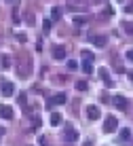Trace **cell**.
<instances>
[{
  "label": "cell",
  "instance_id": "cell-1",
  "mask_svg": "<svg viewBox=\"0 0 133 146\" xmlns=\"http://www.w3.org/2000/svg\"><path fill=\"white\" fill-rule=\"evenodd\" d=\"M116 127H118V119L116 117H106V123H104V131L106 133H114Z\"/></svg>",
  "mask_w": 133,
  "mask_h": 146
},
{
  "label": "cell",
  "instance_id": "cell-2",
  "mask_svg": "<svg viewBox=\"0 0 133 146\" xmlns=\"http://www.w3.org/2000/svg\"><path fill=\"white\" fill-rule=\"evenodd\" d=\"M0 93H2L4 98L13 95V93H15V85L11 83V80H2V83H0Z\"/></svg>",
  "mask_w": 133,
  "mask_h": 146
},
{
  "label": "cell",
  "instance_id": "cell-3",
  "mask_svg": "<svg viewBox=\"0 0 133 146\" xmlns=\"http://www.w3.org/2000/svg\"><path fill=\"white\" fill-rule=\"evenodd\" d=\"M64 140H66V142H76V140H78V131L68 125V127H66V131H64Z\"/></svg>",
  "mask_w": 133,
  "mask_h": 146
},
{
  "label": "cell",
  "instance_id": "cell-4",
  "mask_svg": "<svg viewBox=\"0 0 133 146\" xmlns=\"http://www.w3.org/2000/svg\"><path fill=\"white\" fill-rule=\"evenodd\" d=\"M99 117H101L99 108H97L95 104H89V106H87V119H91V121H97Z\"/></svg>",
  "mask_w": 133,
  "mask_h": 146
},
{
  "label": "cell",
  "instance_id": "cell-5",
  "mask_svg": "<svg viewBox=\"0 0 133 146\" xmlns=\"http://www.w3.org/2000/svg\"><path fill=\"white\" fill-rule=\"evenodd\" d=\"M89 42H93L95 47H106L108 38H106V36H99V34H93V36H89Z\"/></svg>",
  "mask_w": 133,
  "mask_h": 146
},
{
  "label": "cell",
  "instance_id": "cell-6",
  "mask_svg": "<svg viewBox=\"0 0 133 146\" xmlns=\"http://www.w3.org/2000/svg\"><path fill=\"white\" fill-rule=\"evenodd\" d=\"M112 100H114L112 104H114L118 110H125V108H127V98H125V95H114Z\"/></svg>",
  "mask_w": 133,
  "mask_h": 146
},
{
  "label": "cell",
  "instance_id": "cell-7",
  "mask_svg": "<svg viewBox=\"0 0 133 146\" xmlns=\"http://www.w3.org/2000/svg\"><path fill=\"white\" fill-rule=\"evenodd\" d=\"M13 108L11 106H7V104H0V117L2 119H13Z\"/></svg>",
  "mask_w": 133,
  "mask_h": 146
},
{
  "label": "cell",
  "instance_id": "cell-8",
  "mask_svg": "<svg viewBox=\"0 0 133 146\" xmlns=\"http://www.w3.org/2000/svg\"><path fill=\"white\" fill-rule=\"evenodd\" d=\"M61 123H64V114H59V112L51 114V125H53V127H57V125H61Z\"/></svg>",
  "mask_w": 133,
  "mask_h": 146
},
{
  "label": "cell",
  "instance_id": "cell-9",
  "mask_svg": "<svg viewBox=\"0 0 133 146\" xmlns=\"http://www.w3.org/2000/svg\"><path fill=\"white\" fill-rule=\"evenodd\" d=\"M99 76L106 80V87H114V83L110 80V74H108V70H106V68H101V70H99Z\"/></svg>",
  "mask_w": 133,
  "mask_h": 146
},
{
  "label": "cell",
  "instance_id": "cell-10",
  "mask_svg": "<svg viewBox=\"0 0 133 146\" xmlns=\"http://www.w3.org/2000/svg\"><path fill=\"white\" fill-rule=\"evenodd\" d=\"M53 57L55 59H66V49L64 47H55L53 49Z\"/></svg>",
  "mask_w": 133,
  "mask_h": 146
},
{
  "label": "cell",
  "instance_id": "cell-11",
  "mask_svg": "<svg viewBox=\"0 0 133 146\" xmlns=\"http://www.w3.org/2000/svg\"><path fill=\"white\" fill-rule=\"evenodd\" d=\"M120 28H122V32L133 34V21H122V23H120Z\"/></svg>",
  "mask_w": 133,
  "mask_h": 146
},
{
  "label": "cell",
  "instance_id": "cell-12",
  "mask_svg": "<svg viewBox=\"0 0 133 146\" xmlns=\"http://www.w3.org/2000/svg\"><path fill=\"white\" fill-rule=\"evenodd\" d=\"M93 62H89V59H83V72H87V74H91L93 72V66H91Z\"/></svg>",
  "mask_w": 133,
  "mask_h": 146
},
{
  "label": "cell",
  "instance_id": "cell-13",
  "mask_svg": "<svg viewBox=\"0 0 133 146\" xmlns=\"http://www.w3.org/2000/svg\"><path fill=\"white\" fill-rule=\"evenodd\" d=\"M53 104H59V106H61V104H66V93H57L53 98Z\"/></svg>",
  "mask_w": 133,
  "mask_h": 146
},
{
  "label": "cell",
  "instance_id": "cell-14",
  "mask_svg": "<svg viewBox=\"0 0 133 146\" xmlns=\"http://www.w3.org/2000/svg\"><path fill=\"white\" fill-rule=\"evenodd\" d=\"M87 87H89V85H87L85 80H78V83H76V89H78V91H87Z\"/></svg>",
  "mask_w": 133,
  "mask_h": 146
},
{
  "label": "cell",
  "instance_id": "cell-15",
  "mask_svg": "<svg viewBox=\"0 0 133 146\" xmlns=\"http://www.w3.org/2000/svg\"><path fill=\"white\" fill-rule=\"evenodd\" d=\"M51 17H53V19H59V17H61V11H59L57 7H55V9H51Z\"/></svg>",
  "mask_w": 133,
  "mask_h": 146
},
{
  "label": "cell",
  "instance_id": "cell-16",
  "mask_svg": "<svg viewBox=\"0 0 133 146\" xmlns=\"http://www.w3.org/2000/svg\"><path fill=\"white\" fill-rule=\"evenodd\" d=\"M120 135H122V140H129V138H131V129H129V127H125V129L120 131Z\"/></svg>",
  "mask_w": 133,
  "mask_h": 146
},
{
  "label": "cell",
  "instance_id": "cell-17",
  "mask_svg": "<svg viewBox=\"0 0 133 146\" xmlns=\"http://www.w3.org/2000/svg\"><path fill=\"white\" fill-rule=\"evenodd\" d=\"M0 64H2V68H4V70L11 68V66H9V64H11V59H9V57H2V59H0Z\"/></svg>",
  "mask_w": 133,
  "mask_h": 146
},
{
  "label": "cell",
  "instance_id": "cell-18",
  "mask_svg": "<svg viewBox=\"0 0 133 146\" xmlns=\"http://www.w3.org/2000/svg\"><path fill=\"white\" fill-rule=\"evenodd\" d=\"M83 59H89V62H93V53H89V51H83Z\"/></svg>",
  "mask_w": 133,
  "mask_h": 146
},
{
  "label": "cell",
  "instance_id": "cell-19",
  "mask_svg": "<svg viewBox=\"0 0 133 146\" xmlns=\"http://www.w3.org/2000/svg\"><path fill=\"white\" fill-rule=\"evenodd\" d=\"M68 68H70V70H76V68H78V64H76L74 59H70V62H68Z\"/></svg>",
  "mask_w": 133,
  "mask_h": 146
},
{
  "label": "cell",
  "instance_id": "cell-20",
  "mask_svg": "<svg viewBox=\"0 0 133 146\" xmlns=\"http://www.w3.org/2000/svg\"><path fill=\"white\" fill-rule=\"evenodd\" d=\"M42 30H44V32H49V30H51V21H49V19H47V21H42Z\"/></svg>",
  "mask_w": 133,
  "mask_h": 146
},
{
  "label": "cell",
  "instance_id": "cell-21",
  "mask_svg": "<svg viewBox=\"0 0 133 146\" xmlns=\"http://www.w3.org/2000/svg\"><path fill=\"white\" fill-rule=\"evenodd\" d=\"M127 59H129V62H133V49H129V51H127Z\"/></svg>",
  "mask_w": 133,
  "mask_h": 146
},
{
  "label": "cell",
  "instance_id": "cell-22",
  "mask_svg": "<svg viewBox=\"0 0 133 146\" xmlns=\"http://www.w3.org/2000/svg\"><path fill=\"white\" fill-rule=\"evenodd\" d=\"M83 146H93V140H85V144Z\"/></svg>",
  "mask_w": 133,
  "mask_h": 146
},
{
  "label": "cell",
  "instance_id": "cell-23",
  "mask_svg": "<svg viewBox=\"0 0 133 146\" xmlns=\"http://www.w3.org/2000/svg\"><path fill=\"white\" fill-rule=\"evenodd\" d=\"M120 2H122V0H120Z\"/></svg>",
  "mask_w": 133,
  "mask_h": 146
}]
</instances>
